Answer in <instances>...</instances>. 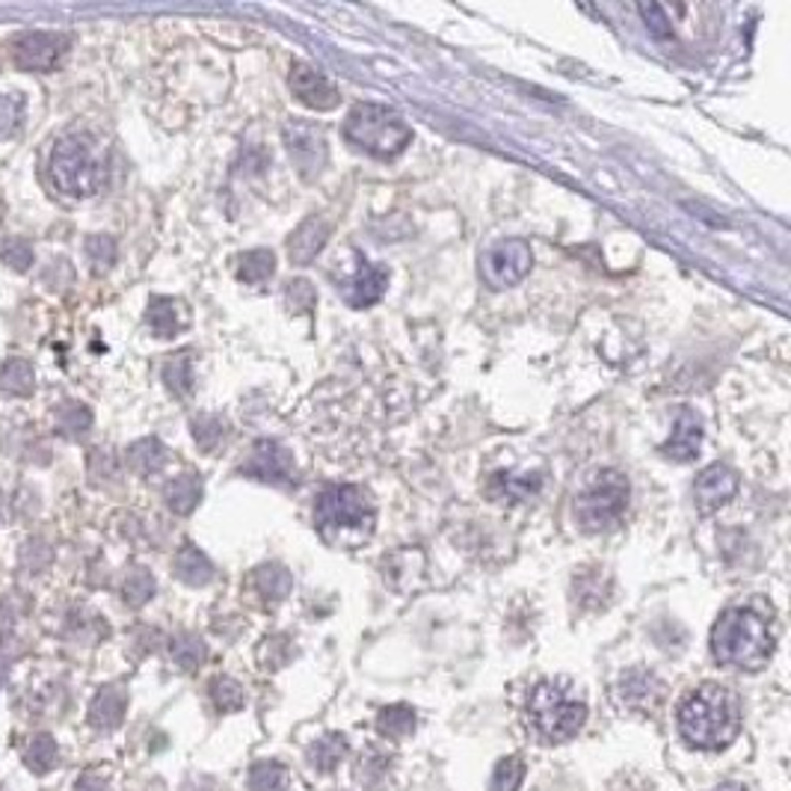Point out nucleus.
Listing matches in <instances>:
<instances>
[{
  "instance_id": "obj_1",
  "label": "nucleus",
  "mask_w": 791,
  "mask_h": 791,
  "mask_svg": "<svg viewBox=\"0 0 791 791\" xmlns=\"http://www.w3.org/2000/svg\"><path fill=\"white\" fill-rule=\"evenodd\" d=\"M679 736L696 750H720L741 729V708L736 694L724 685H700L679 705Z\"/></svg>"
},
{
  "instance_id": "obj_2",
  "label": "nucleus",
  "mask_w": 791,
  "mask_h": 791,
  "mask_svg": "<svg viewBox=\"0 0 791 791\" xmlns=\"http://www.w3.org/2000/svg\"><path fill=\"white\" fill-rule=\"evenodd\" d=\"M712 655L724 667L762 670L774 655L770 623L753 607H727L712 629Z\"/></svg>"
},
{
  "instance_id": "obj_3",
  "label": "nucleus",
  "mask_w": 791,
  "mask_h": 791,
  "mask_svg": "<svg viewBox=\"0 0 791 791\" xmlns=\"http://www.w3.org/2000/svg\"><path fill=\"white\" fill-rule=\"evenodd\" d=\"M377 507L362 487H326L315 501V528L332 549H359L371 540Z\"/></svg>"
},
{
  "instance_id": "obj_4",
  "label": "nucleus",
  "mask_w": 791,
  "mask_h": 791,
  "mask_svg": "<svg viewBox=\"0 0 791 791\" xmlns=\"http://www.w3.org/2000/svg\"><path fill=\"white\" fill-rule=\"evenodd\" d=\"M587 720L585 696L569 679H545L528 696V727L545 744H561L581 732Z\"/></svg>"
},
{
  "instance_id": "obj_5",
  "label": "nucleus",
  "mask_w": 791,
  "mask_h": 791,
  "mask_svg": "<svg viewBox=\"0 0 791 791\" xmlns=\"http://www.w3.org/2000/svg\"><path fill=\"white\" fill-rule=\"evenodd\" d=\"M344 137L374 158H398L412 142L410 125L382 104H356L344 122Z\"/></svg>"
},
{
  "instance_id": "obj_6",
  "label": "nucleus",
  "mask_w": 791,
  "mask_h": 791,
  "mask_svg": "<svg viewBox=\"0 0 791 791\" xmlns=\"http://www.w3.org/2000/svg\"><path fill=\"white\" fill-rule=\"evenodd\" d=\"M51 181L60 193L75 196V199H87L98 193L104 185V163L92 149V142L80 134L63 137L51 152Z\"/></svg>"
},
{
  "instance_id": "obj_7",
  "label": "nucleus",
  "mask_w": 791,
  "mask_h": 791,
  "mask_svg": "<svg viewBox=\"0 0 791 791\" xmlns=\"http://www.w3.org/2000/svg\"><path fill=\"white\" fill-rule=\"evenodd\" d=\"M629 477L623 472H599L590 484L585 487V492H578L575 499V519L578 525L590 533L607 531L611 525H617L619 516L626 513V504H629Z\"/></svg>"
},
{
  "instance_id": "obj_8",
  "label": "nucleus",
  "mask_w": 791,
  "mask_h": 791,
  "mask_svg": "<svg viewBox=\"0 0 791 791\" xmlns=\"http://www.w3.org/2000/svg\"><path fill=\"white\" fill-rule=\"evenodd\" d=\"M282 137L297 173L303 175L305 181H312L324 173L326 163H329V146H326L324 130L317 128L315 122L291 120L282 128Z\"/></svg>"
},
{
  "instance_id": "obj_9",
  "label": "nucleus",
  "mask_w": 791,
  "mask_h": 791,
  "mask_svg": "<svg viewBox=\"0 0 791 791\" xmlns=\"http://www.w3.org/2000/svg\"><path fill=\"white\" fill-rule=\"evenodd\" d=\"M531 247L525 240L513 238L489 247L484 261H480V273H484L489 288H510V285H519L531 273Z\"/></svg>"
},
{
  "instance_id": "obj_10",
  "label": "nucleus",
  "mask_w": 791,
  "mask_h": 791,
  "mask_svg": "<svg viewBox=\"0 0 791 791\" xmlns=\"http://www.w3.org/2000/svg\"><path fill=\"white\" fill-rule=\"evenodd\" d=\"M68 45H72V39L65 33L33 30L12 42V56L27 72H48V68H54L63 60Z\"/></svg>"
},
{
  "instance_id": "obj_11",
  "label": "nucleus",
  "mask_w": 791,
  "mask_h": 791,
  "mask_svg": "<svg viewBox=\"0 0 791 791\" xmlns=\"http://www.w3.org/2000/svg\"><path fill=\"white\" fill-rule=\"evenodd\" d=\"M614 700L619 708L635 712V715H650L664 703V682L650 670H629L619 676L614 688Z\"/></svg>"
},
{
  "instance_id": "obj_12",
  "label": "nucleus",
  "mask_w": 791,
  "mask_h": 791,
  "mask_svg": "<svg viewBox=\"0 0 791 791\" xmlns=\"http://www.w3.org/2000/svg\"><path fill=\"white\" fill-rule=\"evenodd\" d=\"M240 472L247 477H255V480H264V484L285 487V484H291L293 477V460L285 444L273 442V439H261L252 448L250 460L240 466Z\"/></svg>"
},
{
  "instance_id": "obj_13",
  "label": "nucleus",
  "mask_w": 791,
  "mask_h": 791,
  "mask_svg": "<svg viewBox=\"0 0 791 791\" xmlns=\"http://www.w3.org/2000/svg\"><path fill=\"white\" fill-rule=\"evenodd\" d=\"M288 84H291V92L303 101L305 108L332 110V108H338V101H341L336 84H332L324 72H317V68H312V65H305V63L291 65V77H288Z\"/></svg>"
},
{
  "instance_id": "obj_14",
  "label": "nucleus",
  "mask_w": 791,
  "mask_h": 791,
  "mask_svg": "<svg viewBox=\"0 0 791 791\" xmlns=\"http://www.w3.org/2000/svg\"><path fill=\"white\" fill-rule=\"evenodd\" d=\"M344 291V300H348L353 309H368V305L380 303L382 293L389 288V271L382 264H374L368 259H359L356 271L350 276L348 282L338 285Z\"/></svg>"
},
{
  "instance_id": "obj_15",
  "label": "nucleus",
  "mask_w": 791,
  "mask_h": 791,
  "mask_svg": "<svg viewBox=\"0 0 791 791\" xmlns=\"http://www.w3.org/2000/svg\"><path fill=\"white\" fill-rule=\"evenodd\" d=\"M738 492V475L729 466H708L703 475L696 477L694 484V501L700 513H712V510L724 507Z\"/></svg>"
},
{
  "instance_id": "obj_16",
  "label": "nucleus",
  "mask_w": 791,
  "mask_h": 791,
  "mask_svg": "<svg viewBox=\"0 0 791 791\" xmlns=\"http://www.w3.org/2000/svg\"><path fill=\"white\" fill-rule=\"evenodd\" d=\"M700 444H703V424L694 412L682 410L673 424L670 439L662 444V454L673 463H691L700 454Z\"/></svg>"
},
{
  "instance_id": "obj_17",
  "label": "nucleus",
  "mask_w": 791,
  "mask_h": 791,
  "mask_svg": "<svg viewBox=\"0 0 791 791\" xmlns=\"http://www.w3.org/2000/svg\"><path fill=\"white\" fill-rule=\"evenodd\" d=\"M329 231H332V226H329L324 217L305 219L303 226L293 231L291 243H288V252H291L293 264H312V261L317 259V252L326 247Z\"/></svg>"
},
{
  "instance_id": "obj_18",
  "label": "nucleus",
  "mask_w": 791,
  "mask_h": 791,
  "mask_svg": "<svg viewBox=\"0 0 791 791\" xmlns=\"http://www.w3.org/2000/svg\"><path fill=\"white\" fill-rule=\"evenodd\" d=\"M128 708V691L122 685H108L101 688L89 705V724L96 729H116Z\"/></svg>"
},
{
  "instance_id": "obj_19",
  "label": "nucleus",
  "mask_w": 791,
  "mask_h": 791,
  "mask_svg": "<svg viewBox=\"0 0 791 791\" xmlns=\"http://www.w3.org/2000/svg\"><path fill=\"white\" fill-rule=\"evenodd\" d=\"M146 324L152 326L154 336L173 338L178 336L187 326V312L185 305L173 300V297H154L146 312Z\"/></svg>"
},
{
  "instance_id": "obj_20",
  "label": "nucleus",
  "mask_w": 791,
  "mask_h": 791,
  "mask_svg": "<svg viewBox=\"0 0 791 791\" xmlns=\"http://www.w3.org/2000/svg\"><path fill=\"white\" fill-rule=\"evenodd\" d=\"M252 590H255V597L264 602V605H279L288 593H291V573L282 569V566L276 564H267V566H259L255 573H252Z\"/></svg>"
},
{
  "instance_id": "obj_21",
  "label": "nucleus",
  "mask_w": 791,
  "mask_h": 791,
  "mask_svg": "<svg viewBox=\"0 0 791 791\" xmlns=\"http://www.w3.org/2000/svg\"><path fill=\"white\" fill-rule=\"evenodd\" d=\"M173 573L178 581H185L190 587H205L214 578V566L208 561L205 554L199 552L196 545H185L181 552L175 554Z\"/></svg>"
},
{
  "instance_id": "obj_22",
  "label": "nucleus",
  "mask_w": 791,
  "mask_h": 791,
  "mask_svg": "<svg viewBox=\"0 0 791 791\" xmlns=\"http://www.w3.org/2000/svg\"><path fill=\"white\" fill-rule=\"evenodd\" d=\"M348 738L341 732H329V736L317 738L315 744L309 748V765L317 770V774H329L341 765V759L348 756Z\"/></svg>"
},
{
  "instance_id": "obj_23",
  "label": "nucleus",
  "mask_w": 791,
  "mask_h": 791,
  "mask_svg": "<svg viewBox=\"0 0 791 791\" xmlns=\"http://www.w3.org/2000/svg\"><path fill=\"white\" fill-rule=\"evenodd\" d=\"M540 475H516V472H501L492 480V495L501 501H525L540 492Z\"/></svg>"
},
{
  "instance_id": "obj_24",
  "label": "nucleus",
  "mask_w": 791,
  "mask_h": 791,
  "mask_svg": "<svg viewBox=\"0 0 791 791\" xmlns=\"http://www.w3.org/2000/svg\"><path fill=\"white\" fill-rule=\"evenodd\" d=\"M202 501V480L196 475H178L175 480H170V487H166V504L173 513L178 516H187V513H193L196 504Z\"/></svg>"
},
{
  "instance_id": "obj_25",
  "label": "nucleus",
  "mask_w": 791,
  "mask_h": 791,
  "mask_svg": "<svg viewBox=\"0 0 791 791\" xmlns=\"http://www.w3.org/2000/svg\"><path fill=\"white\" fill-rule=\"evenodd\" d=\"M377 732L391 741H401V738L415 732V712L410 705H389L377 715Z\"/></svg>"
},
{
  "instance_id": "obj_26",
  "label": "nucleus",
  "mask_w": 791,
  "mask_h": 791,
  "mask_svg": "<svg viewBox=\"0 0 791 791\" xmlns=\"http://www.w3.org/2000/svg\"><path fill=\"white\" fill-rule=\"evenodd\" d=\"M163 463H166V448L158 439H142L128 448V466L137 475H154L161 472Z\"/></svg>"
},
{
  "instance_id": "obj_27",
  "label": "nucleus",
  "mask_w": 791,
  "mask_h": 791,
  "mask_svg": "<svg viewBox=\"0 0 791 791\" xmlns=\"http://www.w3.org/2000/svg\"><path fill=\"white\" fill-rule=\"evenodd\" d=\"M276 273V259L271 250L243 252L238 259V279L247 285H261Z\"/></svg>"
},
{
  "instance_id": "obj_28",
  "label": "nucleus",
  "mask_w": 791,
  "mask_h": 791,
  "mask_svg": "<svg viewBox=\"0 0 791 791\" xmlns=\"http://www.w3.org/2000/svg\"><path fill=\"white\" fill-rule=\"evenodd\" d=\"M36 389V374H33V365L30 362H24V359H10L3 368H0V391H7V394H33Z\"/></svg>"
},
{
  "instance_id": "obj_29",
  "label": "nucleus",
  "mask_w": 791,
  "mask_h": 791,
  "mask_svg": "<svg viewBox=\"0 0 791 791\" xmlns=\"http://www.w3.org/2000/svg\"><path fill=\"white\" fill-rule=\"evenodd\" d=\"M389 768H391V756L386 750L380 748H368L362 756H359V765H356V780L362 786H380L386 777H389Z\"/></svg>"
},
{
  "instance_id": "obj_30",
  "label": "nucleus",
  "mask_w": 791,
  "mask_h": 791,
  "mask_svg": "<svg viewBox=\"0 0 791 791\" xmlns=\"http://www.w3.org/2000/svg\"><path fill=\"white\" fill-rule=\"evenodd\" d=\"M56 756H60V750H56V741L51 736L30 738L27 748H24V762L33 774H45V770L54 768Z\"/></svg>"
},
{
  "instance_id": "obj_31",
  "label": "nucleus",
  "mask_w": 791,
  "mask_h": 791,
  "mask_svg": "<svg viewBox=\"0 0 791 791\" xmlns=\"http://www.w3.org/2000/svg\"><path fill=\"white\" fill-rule=\"evenodd\" d=\"M252 791H285L288 789V768L279 762H255L250 768Z\"/></svg>"
},
{
  "instance_id": "obj_32",
  "label": "nucleus",
  "mask_w": 791,
  "mask_h": 791,
  "mask_svg": "<svg viewBox=\"0 0 791 791\" xmlns=\"http://www.w3.org/2000/svg\"><path fill=\"white\" fill-rule=\"evenodd\" d=\"M163 382L175 394H187L193 389V359H190V353H178L163 365Z\"/></svg>"
},
{
  "instance_id": "obj_33",
  "label": "nucleus",
  "mask_w": 791,
  "mask_h": 791,
  "mask_svg": "<svg viewBox=\"0 0 791 791\" xmlns=\"http://www.w3.org/2000/svg\"><path fill=\"white\" fill-rule=\"evenodd\" d=\"M170 652H173V662L187 673L196 670L199 664L205 662V655H208L205 643L196 638V635H178V638L173 640Z\"/></svg>"
},
{
  "instance_id": "obj_34",
  "label": "nucleus",
  "mask_w": 791,
  "mask_h": 791,
  "mask_svg": "<svg viewBox=\"0 0 791 791\" xmlns=\"http://www.w3.org/2000/svg\"><path fill=\"white\" fill-rule=\"evenodd\" d=\"M56 427H60V434L63 436L80 439V436H87V430L92 427V412H89L84 403H65L63 410L56 412Z\"/></svg>"
},
{
  "instance_id": "obj_35",
  "label": "nucleus",
  "mask_w": 791,
  "mask_h": 791,
  "mask_svg": "<svg viewBox=\"0 0 791 791\" xmlns=\"http://www.w3.org/2000/svg\"><path fill=\"white\" fill-rule=\"evenodd\" d=\"M211 700H214L217 712H223V715L238 712V708H243V703H247L243 688H240L235 679H228V676H217V679L211 682Z\"/></svg>"
},
{
  "instance_id": "obj_36",
  "label": "nucleus",
  "mask_w": 791,
  "mask_h": 791,
  "mask_svg": "<svg viewBox=\"0 0 791 791\" xmlns=\"http://www.w3.org/2000/svg\"><path fill=\"white\" fill-rule=\"evenodd\" d=\"M122 597H125V602H128L130 607L146 605V602L154 597L152 573H149V569H130L128 578H125V585H122Z\"/></svg>"
},
{
  "instance_id": "obj_37",
  "label": "nucleus",
  "mask_w": 791,
  "mask_h": 791,
  "mask_svg": "<svg viewBox=\"0 0 791 791\" xmlns=\"http://www.w3.org/2000/svg\"><path fill=\"white\" fill-rule=\"evenodd\" d=\"M522 780H525V762L519 756H507L501 759L492 770V780H489V789L492 791H519Z\"/></svg>"
},
{
  "instance_id": "obj_38",
  "label": "nucleus",
  "mask_w": 791,
  "mask_h": 791,
  "mask_svg": "<svg viewBox=\"0 0 791 791\" xmlns=\"http://www.w3.org/2000/svg\"><path fill=\"white\" fill-rule=\"evenodd\" d=\"M87 255L92 264V273H108L116 261V240L108 235H96L87 240Z\"/></svg>"
},
{
  "instance_id": "obj_39",
  "label": "nucleus",
  "mask_w": 791,
  "mask_h": 791,
  "mask_svg": "<svg viewBox=\"0 0 791 791\" xmlns=\"http://www.w3.org/2000/svg\"><path fill=\"white\" fill-rule=\"evenodd\" d=\"M193 436L202 451H214L223 436H226V422L223 418H214V415H202L193 422Z\"/></svg>"
},
{
  "instance_id": "obj_40",
  "label": "nucleus",
  "mask_w": 791,
  "mask_h": 791,
  "mask_svg": "<svg viewBox=\"0 0 791 791\" xmlns=\"http://www.w3.org/2000/svg\"><path fill=\"white\" fill-rule=\"evenodd\" d=\"M0 259L7 261L10 264L12 271H30V264H33V247L27 243V240L22 238H10V240H3L0 243Z\"/></svg>"
},
{
  "instance_id": "obj_41",
  "label": "nucleus",
  "mask_w": 791,
  "mask_h": 791,
  "mask_svg": "<svg viewBox=\"0 0 791 791\" xmlns=\"http://www.w3.org/2000/svg\"><path fill=\"white\" fill-rule=\"evenodd\" d=\"M261 664L267 667V670H276V667H282L288 658H291V646H288V638H267L261 643V652H259Z\"/></svg>"
},
{
  "instance_id": "obj_42",
  "label": "nucleus",
  "mask_w": 791,
  "mask_h": 791,
  "mask_svg": "<svg viewBox=\"0 0 791 791\" xmlns=\"http://www.w3.org/2000/svg\"><path fill=\"white\" fill-rule=\"evenodd\" d=\"M285 297H288V303H291V309H297V312H309V309L317 303V293L312 291V285L305 282V279H293V282H288Z\"/></svg>"
},
{
  "instance_id": "obj_43",
  "label": "nucleus",
  "mask_w": 791,
  "mask_h": 791,
  "mask_svg": "<svg viewBox=\"0 0 791 791\" xmlns=\"http://www.w3.org/2000/svg\"><path fill=\"white\" fill-rule=\"evenodd\" d=\"M640 15H643V22L650 27L658 39H670L673 30H670V22H667V15L658 3H650V7H640Z\"/></svg>"
},
{
  "instance_id": "obj_44",
  "label": "nucleus",
  "mask_w": 791,
  "mask_h": 791,
  "mask_svg": "<svg viewBox=\"0 0 791 791\" xmlns=\"http://www.w3.org/2000/svg\"><path fill=\"white\" fill-rule=\"evenodd\" d=\"M22 116V98L0 96V134H10Z\"/></svg>"
},
{
  "instance_id": "obj_45",
  "label": "nucleus",
  "mask_w": 791,
  "mask_h": 791,
  "mask_svg": "<svg viewBox=\"0 0 791 791\" xmlns=\"http://www.w3.org/2000/svg\"><path fill=\"white\" fill-rule=\"evenodd\" d=\"M75 791H110V789H108V780H104L101 774H96V770H87V774L77 780Z\"/></svg>"
},
{
  "instance_id": "obj_46",
  "label": "nucleus",
  "mask_w": 791,
  "mask_h": 791,
  "mask_svg": "<svg viewBox=\"0 0 791 791\" xmlns=\"http://www.w3.org/2000/svg\"><path fill=\"white\" fill-rule=\"evenodd\" d=\"M717 791H748V789H741V786H720Z\"/></svg>"
}]
</instances>
